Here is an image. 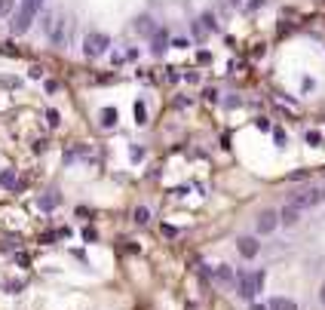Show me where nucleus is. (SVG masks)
Returning a JSON list of instances; mask_svg holds the SVG:
<instances>
[{
  "label": "nucleus",
  "instance_id": "nucleus-1",
  "mask_svg": "<svg viewBox=\"0 0 325 310\" xmlns=\"http://www.w3.org/2000/svg\"><path fill=\"white\" fill-rule=\"evenodd\" d=\"M264 280H267V273H264V270H251V273L240 270V273H237V289H240V298L251 301V298H255L258 292L264 289Z\"/></svg>",
  "mask_w": 325,
  "mask_h": 310
},
{
  "label": "nucleus",
  "instance_id": "nucleus-2",
  "mask_svg": "<svg viewBox=\"0 0 325 310\" xmlns=\"http://www.w3.org/2000/svg\"><path fill=\"white\" fill-rule=\"evenodd\" d=\"M288 203L298 206L301 212H304V209H316V206H322V203H325V188H307V191L295 194L292 200H288Z\"/></svg>",
  "mask_w": 325,
  "mask_h": 310
},
{
  "label": "nucleus",
  "instance_id": "nucleus-3",
  "mask_svg": "<svg viewBox=\"0 0 325 310\" xmlns=\"http://www.w3.org/2000/svg\"><path fill=\"white\" fill-rule=\"evenodd\" d=\"M107 46H111V37H107V34H101V31H89V34H86V40H83V52H86L89 59L104 56Z\"/></svg>",
  "mask_w": 325,
  "mask_h": 310
},
{
  "label": "nucleus",
  "instance_id": "nucleus-4",
  "mask_svg": "<svg viewBox=\"0 0 325 310\" xmlns=\"http://www.w3.org/2000/svg\"><path fill=\"white\" fill-rule=\"evenodd\" d=\"M258 233L261 236H267V233H273L276 227H279V212H273V209H264L261 215H258Z\"/></svg>",
  "mask_w": 325,
  "mask_h": 310
},
{
  "label": "nucleus",
  "instance_id": "nucleus-5",
  "mask_svg": "<svg viewBox=\"0 0 325 310\" xmlns=\"http://www.w3.org/2000/svg\"><path fill=\"white\" fill-rule=\"evenodd\" d=\"M46 34H49V40L56 43V46H62V43H65V37H68V31H65V15H52V19H49V28H46Z\"/></svg>",
  "mask_w": 325,
  "mask_h": 310
},
{
  "label": "nucleus",
  "instance_id": "nucleus-6",
  "mask_svg": "<svg viewBox=\"0 0 325 310\" xmlns=\"http://www.w3.org/2000/svg\"><path fill=\"white\" fill-rule=\"evenodd\" d=\"M298 221H301V209H298V206H292V203H285V206L279 209V224L295 227Z\"/></svg>",
  "mask_w": 325,
  "mask_h": 310
},
{
  "label": "nucleus",
  "instance_id": "nucleus-7",
  "mask_svg": "<svg viewBox=\"0 0 325 310\" xmlns=\"http://www.w3.org/2000/svg\"><path fill=\"white\" fill-rule=\"evenodd\" d=\"M212 280L218 283V286H233V283H237V273H233V267L221 264V267H215V273H212Z\"/></svg>",
  "mask_w": 325,
  "mask_h": 310
},
{
  "label": "nucleus",
  "instance_id": "nucleus-8",
  "mask_svg": "<svg viewBox=\"0 0 325 310\" xmlns=\"http://www.w3.org/2000/svg\"><path fill=\"white\" fill-rule=\"evenodd\" d=\"M237 249H240V255H243V258H255V255H258V249H261V243L255 240V236H243V240L237 243Z\"/></svg>",
  "mask_w": 325,
  "mask_h": 310
},
{
  "label": "nucleus",
  "instance_id": "nucleus-9",
  "mask_svg": "<svg viewBox=\"0 0 325 310\" xmlns=\"http://www.w3.org/2000/svg\"><path fill=\"white\" fill-rule=\"evenodd\" d=\"M166 49H169V34L157 28V34L151 37V52H154V56L160 59V56H162V52H166Z\"/></svg>",
  "mask_w": 325,
  "mask_h": 310
},
{
  "label": "nucleus",
  "instance_id": "nucleus-10",
  "mask_svg": "<svg viewBox=\"0 0 325 310\" xmlns=\"http://www.w3.org/2000/svg\"><path fill=\"white\" fill-rule=\"evenodd\" d=\"M31 22H34L31 15H25V12L19 9V12H12V22H9V28H12V34H25V31L31 28Z\"/></svg>",
  "mask_w": 325,
  "mask_h": 310
},
{
  "label": "nucleus",
  "instance_id": "nucleus-11",
  "mask_svg": "<svg viewBox=\"0 0 325 310\" xmlns=\"http://www.w3.org/2000/svg\"><path fill=\"white\" fill-rule=\"evenodd\" d=\"M132 28H135L138 34H148V37H154V34H157V25H154L151 15H138V19L132 22Z\"/></svg>",
  "mask_w": 325,
  "mask_h": 310
},
{
  "label": "nucleus",
  "instance_id": "nucleus-12",
  "mask_svg": "<svg viewBox=\"0 0 325 310\" xmlns=\"http://www.w3.org/2000/svg\"><path fill=\"white\" fill-rule=\"evenodd\" d=\"M117 120H120V114L114 111V107H104V111L98 114V123H101V129H114V126H117Z\"/></svg>",
  "mask_w": 325,
  "mask_h": 310
},
{
  "label": "nucleus",
  "instance_id": "nucleus-13",
  "mask_svg": "<svg viewBox=\"0 0 325 310\" xmlns=\"http://www.w3.org/2000/svg\"><path fill=\"white\" fill-rule=\"evenodd\" d=\"M40 6H43V0H19V9H22L25 15H31V19L40 12Z\"/></svg>",
  "mask_w": 325,
  "mask_h": 310
},
{
  "label": "nucleus",
  "instance_id": "nucleus-14",
  "mask_svg": "<svg viewBox=\"0 0 325 310\" xmlns=\"http://www.w3.org/2000/svg\"><path fill=\"white\" fill-rule=\"evenodd\" d=\"M267 310H298V304H295L292 298H273Z\"/></svg>",
  "mask_w": 325,
  "mask_h": 310
},
{
  "label": "nucleus",
  "instance_id": "nucleus-15",
  "mask_svg": "<svg viewBox=\"0 0 325 310\" xmlns=\"http://www.w3.org/2000/svg\"><path fill=\"white\" fill-rule=\"evenodd\" d=\"M132 221H135V224H148V221H151V209H148V206H135Z\"/></svg>",
  "mask_w": 325,
  "mask_h": 310
},
{
  "label": "nucleus",
  "instance_id": "nucleus-16",
  "mask_svg": "<svg viewBox=\"0 0 325 310\" xmlns=\"http://www.w3.org/2000/svg\"><path fill=\"white\" fill-rule=\"evenodd\" d=\"M132 111H135V123H138V126L148 123V104H144V102H135Z\"/></svg>",
  "mask_w": 325,
  "mask_h": 310
},
{
  "label": "nucleus",
  "instance_id": "nucleus-17",
  "mask_svg": "<svg viewBox=\"0 0 325 310\" xmlns=\"http://www.w3.org/2000/svg\"><path fill=\"white\" fill-rule=\"evenodd\" d=\"M0 185H3L6 191H15V172L12 169H3V172H0Z\"/></svg>",
  "mask_w": 325,
  "mask_h": 310
},
{
  "label": "nucleus",
  "instance_id": "nucleus-18",
  "mask_svg": "<svg viewBox=\"0 0 325 310\" xmlns=\"http://www.w3.org/2000/svg\"><path fill=\"white\" fill-rule=\"evenodd\" d=\"M200 25H203L206 31H218V22H215L212 12H203V15H200Z\"/></svg>",
  "mask_w": 325,
  "mask_h": 310
},
{
  "label": "nucleus",
  "instance_id": "nucleus-19",
  "mask_svg": "<svg viewBox=\"0 0 325 310\" xmlns=\"http://www.w3.org/2000/svg\"><path fill=\"white\" fill-rule=\"evenodd\" d=\"M304 141H307V144H313V148H319V144H322V132H319V129H307Z\"/></svg>",
  "mask_w": 325,
  "mask_h": 310
},
{
  "label": "nucleus",
  "instance_id": "nucleus-20",
  "mask_svg": "<svg viewBox=\"0 0 325 310\" xmlns=\"http://www.w3.org/2000/svg\"><path fill=\"white\" fill-rule=\"evenodd\" d=\"M56 206H59V197H56V194H46V197L40 200V209H43V212H49V209H56Z\"/></svg>",
  "mask_w": 325,
  "mask_h": 310
},
{
  "label": "nucleus",
  "instance_id": "nucleus-21",
  "mask_svg": "<svg viewBox=\"0 0 325 310\" xmlns=\"http://www.w3.org/2000/svg\"><path fill=\"white\" fill-rule=\"evenodd\" d=\"M46 123H49V126H52V129H56V126H59V123H62V114H59V111H56V107H46Z\"/></svg>",
  "mask_w": 325,
  "mask_h": 310
},
{
  "label": "nucleus",
  "instance_id": "nucleus-22",
  "mask_svg": "<svg viewBox=\"0 0 325 310\" xmlns=\"http://www.w3.org/2000/svg\"><path fill=\"white\" fill-rule=\"evenodd\" d=\"M15 9V0H0V15H12Z\"/></svg>",
  "mask_w": 325,
  "mask_h": 310
},
{
  "label": "nucleus",
  "instance_id": "nucleus-23",
  "mask_svg": "<svg viewBox=\"0 0 325 310\" xmlns=\"http://www.w3.org/2000/svg\"><path fill=\"white\" fill-rule=\"evenodd\" d=\"M28 77H31V80H40V77H43V68H40V65H31V68H28Z\"/></svg>",
  "mask_w": 325,
  "mask_h": 310
},
{
  "label": "nucleus",
  "instance_id": "nucleus-24",
  "mask_svg": "<svg viewBox=\"0 0 325 310\" xmlns=\"http://www.w3.org/2000/svg\"><path fill=\"white\" fill-rule=\"evenodd\" d=\"M261 6H267V0H248V3H245L248 12H255V9H261Z\"/></svg>",
  "mask_w": 325,
  "mask_h": 310
},
{
  "label": "nucleus",
  "instance_id": "nucleus-25",
  "mask_svg": "<svg viewBox=\"0 0 325 310\" xmlns=\"http://www.w3.org/2000/svg\"><path fill=\"white\" fill-rule=\"evenodd\" d=\"M273 138H276V144H279V148H285V144H288V135H285L282 129H276V132H273Z\"/></svg>",
  "mask_w": 325,
  "mask_h": 310
},
{
  "label": "nucleus",
  "instance_id": "nucleus-26",
  "mask_svg": "<svg viewBox=\"0 0 325 310\" xmlns=\"http://www.w3.org/2000/svg\"><path fill=\"white\" fill-rule=\"evenodd\" d=\"M255 126H258L261 132H270V120H267V117H258V120H255Z\"/></svg>",
  "mask_w": 325,
  "mask_h": 310
},
{
  "label": "nucleus",
  "instance_id": "nucleus-27",
  "mask_svg": "<svg viewBox=\"0 0 325 310\" xmlns=\"http://www.w3.org/2000/svg\"><path fill=\"white\" fill-rule=\"evenodd\" d=\"M141 157H144V148H129V160H135V163H138Z\"/></svg>",
  "mask_w": 325,
  "mask_h": 310
},
{
  "label": "nucleus",
  "instance_id": "nucleus-28",
  "mask_svg": "<svg viewBox=\"0 0 325 310\" xmlns=\"http://www.w3.org/2000/svg\"><path fill=\"white\" fill-rule=\"evenodd\" d=\"M313 86H316V83H313L310 77H304V80H301V89H304V93H313Z\"/></svg>",
  "mask_w": 325,
  "mask_h": 310
},
{
  "label": "nucleus",
  "instance_id": "nucleus-29",
  "mask_svg": "<svg viewBox=\"0 0 325 310\" xmlns=\"http://www.w3.org/2000/svg\"><path fill=\"white\" fill-rule=\"evenodd\" d=\"M193 37H206V28L200 22H193Z\"/></svg>",
  "mask_w": 325,
  "mask_h": 310
},
{
  "label": "nucleus",
  "instance_id": "nucleus-30",
  "mask_svg": "<svg viewBox=\"0 0 325 310\" xmlns=\"http://www.w3.org/2000/svg\"><path fill=\"white\" fill-rule=\"evenodd\" d=\"M95 236H98V233H95L92 227H86V230H83V240H86V243H92V240H95Z\"/></svg>",
  "mask_w": 325,
  "mask_h": 310
},
{
  "label": "nucleus",
  "instance_id": "nucleus-31",
  "mask_svg": "<svg viewBox=\"0 0 325 310\" xmlns=\"http://www.w3.org/2000/svg\"><path fill=\"white\" fill-rule=\"evenodd\" d=\"M307 175H310V169H298V172H292L288 178H292V181H298V178H307Z\"/></svg>",
  "mask_w": 325,
  "mask_h": 310
},
{
  "label": "nucleus",
  "instance_id": "nucleus-32",
  "mask_svg": "<svg viewBox=\"0 0 325 310\" xmlns=\"http://www.w3.org/2000/svg\"><path fill=\"white\" fill-rule=\"evenodd\" d=\"M31 151H34V154H43V151H46V141H43V138H40V141H34V148H31Z\"/></svg>",
  "mask_w": 325,
  "mask_h": 310
},
{
  "label": "nucleus",
  "instance_id": "nucleus-33",
  "mask_svg": "<svg viewBox=\"0 0 325 310\" xmlns=\"http://www.w3.org/2000/svg\"><path fill=\"white\" fill-rule=\"evenodd\" d=\"M206 99L209 102H218V89H206Z\"/></svg>",
  "mask_w": 325,
  "mask_h": 310
},
{
  "label": "nucleus",
  "instance_id": "nucleus-34",
  "mask_svg": "<svg viewBox=\"0 0 325 310\" xmlns=\"http://www.w3.org/2000/svg\"><path fill=\"white\" fill-rule=\"evenodd\" d=\"M319 301H322V307H325V286L319 289Z\"/></svg>",
  "mask_w": 325,
  "mask_h": 310
},
{
  "label": "nucleus",
  "instance_id": "nucleus-35",
  "mask_svg": "<svg viewBox=\"0 0 325 310\" xmlns=\"http://www.w3.org/2000/svg\"><path fill=\"white\" fill-rule=\"evenodd\" d=\"M251 310H267V307H261V304H255V307H251Z\"/></svg>",
  "mask_w": 325,
  "mask_h": 310
},
{
  "label": "nucleus",
  "instance_id": "nucleus-36",
  "mask_svg": "<svg viewBox=\"0 0 325 310\" xmlns=\"http://www.w3.org/2000/svg\"><path fill=\"white\" fill-rule=\"evenodd\" d=\"M230 3H233V6H237V3H243V0H230Z\"/></svg>",
  "mask_w": 325,
  "mask_h": 310
}]
</instances>
